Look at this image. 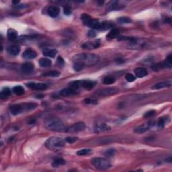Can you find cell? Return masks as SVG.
Returning <instances> with one entry per match:
<instances>
[{
    "label": "cell",
    "instance_id": "obj_1",
    "mask_svg": "<svg viewBox=\"0 0 172 172\" xmlns=\"http://www.w3.org/2000/svg\"><path fill=\"white\" fill-rule=\"evenodd\" d=\"M100 60L99 56L94 53H80L75 55L73 58L74 63H81L84 66L95 65L99 63Z\"/></svg>",
    "mask_w": 172,
    "mask_h": 172
},
{
    "label": "cell",
    "instance_id": "obj_2",
    "mask_svg": "<svg viewBox=\"0 0 172 172\" xmlns=\"http://www.w3.org/2000/svg\"><path fill=\"white\" fill-rule=\"evenodd\" d=\"M44 126L49 130L55 132H65L67 131L66 125L61 120L55 117L46 119L44 122Z\"/></svg>",
    "mask_w": 172,
    "mask_h": 172
},
{
    "label": "cell",
    "instance_id": "obj_3",
    "mask_svg": "<svg viewBox=\"0 0 172 172\" xmlns=\"http://www.w3.org/2000/svg\"><path fill=\"white\" fill-rule=\"evenodd\" d=\"M65 141L61 137H52L46 141L44 145L47 149L52 151H59L65 147Z\"/></svg>",
    "mask_w": 172,
    "mask_h": 172
},
{
    "label": "cell",
    "instance_id": "obj_4",
    "mask_svg": "<svg viewBox=\"0 0 172 172\" xmlns=\"http://www.w3.org/2000/svg\"><path fill=\"white\" fill-rule=\"evenodd\" d=\"M38 106V104L34 102H30V103H24L20 104H15V105L11 106L9 110L11 114L16 116L20 114L24 113V112L30 111L34 110Z\"/></svg>",
    "mask_w": 172,
    "mask_h": 172
},
{
    "label": "cell",
    "instance_id": "obj_5",
    "mask_svg": "<svg viewBox=\"0 0 172 172\" xmlns=\"http://www.w3.org/2000/svg\"><path fill=\"white\" fill-rule=\"evenodd\" d=\"M96 84L97 82L92 80H77L69 83V86L76 90L82 88L87 90H91L96 86Z\"/></svg>",
    "mask_w": 172,
    "mask_h": 172
},
{
    "label": "cell",
    "instance_id": "obj_6",
    "mask_svg": "<svg viewBox=\"0 0 172 172\" xmlns=\"http://www.w3.org/2000/svg\"><path fill=\"white\" fill-rule=\"evenodd\" d=\"M92 163L96 169L106 170L111 167L110 162L108 159L101 157H95L92 160Z\"/></svg>",
    "mask_w": 172,
    "mask_h": 172
},
{
    "label": "cell",
    "instance_id": "obj_7",
    "mask_svg": "<svg viewBox=\"0 0 172 172\" xmlns=\"http://www.w3.org/2000/svg\"><path fill=\"white\" fill-rule=\"evenodd\" d=\"M119 92L118 89L116 88H106L100 89L97 92V94L101 96H113Z\"/></svg>",
    "mask_w": 172,
    "mask_h": 172
},
{
    "label": "cell",
    "instance_id": "obj_8",
    "mask_svg": "<svg viewBox=\"0 0 172 172\" xmlns=\"http://www.w3.org/2000/svg\"><path fill=\"white\" fill-rule=\"evenodd\" d=\"M85 128H86V124H85V123L82 122H80L73 124L70 127L67 128V132L70 133H79L84 131Z\"/></svg>",
    "mask_w": 172,
    "mask_h": 172
},
{
    "label": "cell",
    "instance_id": "obj_9",
    "mask_svg": "<svg viewBox=\"0 0 172 172\" xmlns=\"http://www.w3.org/2000/svg\"><path fill=\"white\" fill-rule=\"evenodd\" d=\"M59 94L61 96H63V97H70V96L77 95L78 92H77V90H76V89L69 87V88L63 89V90L60 91Z\"/></svg>",
    "mask_w": 172,
    "mask_h": 172
},
{
    "label": "cell",
    "instance_id": "obj_10",
    "mask_svg": "<svg viewBox=\"0 0 172 172\" xmlns=\"http://www.w3.org/2000/svg\"><path fill=\"white\" fill-rule=\"evenodd\" d=\"M29 88L34 90H44L47 88V85L43 83H34L30 82L26 84Z\"/></svg>",
    "mask_w": 172,
    "mask_h": 172
},
{
    "label": "cell",
    "instance_id": "obj_11",
    "mask_svg": "<svg viewBox=\"0 0 172 172\" xmlns=\"http://www.w3.org/2000/svg\"><path fill=\"white\" fill-rule=\"evenodd\" d=\"M124 7V5L121 4L120 1H112L108 4L107 8L110 11H114V10H120V9H123Z\"/></svg>",
    "mask_w": 172,
    "mask_h": 172
},
{
    "label": "cell",
    "instance_id": "obj_12",
    "mask_svg": "<svg viewBox=\"0 0 172 172\" xmlns=\"http://www.w3.org/2000/svg\"><path fill=\"white\" fill-rule=\"evenodd\" d=\"M152 124H153L151 122H147L146 124H143L137 126L134 130V132L135 133H137V134H141V133H145L146 131H147L151 127Z\"/></svg>",
    "mask_w": 172,
    "mask_h": 172
},
{
    "label": "cell",
    "instance_id": "obj_13",
    "mask_svg": "<svg viewBox=\"0 0 172 172\" xmlns=\"http://www.w3.org/2000/svg\"><path fill=\"white\" fill-rule=\"evenodd\" d=\"M37 53L34 50L30 49H27L22 54V57L25 59H33L36 57Z\"/></svg>",
    "mask_w": 172,
    "mask_h": 172
},
{
    "label": "cell",
    "instance_id": "obj_14",
    "mask_svg": "<svg viewBox=\"0 0 172 172\" xmlns=\"http://www.w3.org/2000/svg\"><path fill=\"white\" fill-rule=\"evenodd\" d=\"M172 85L171 80L165 81V82H159L158 84H156L152 87L153 90H160V89L165 88H170Z\"/></svg>",
    "mask_w": 172,
    "mask_h": 172
},
{
    "label": "cell",
    "instance_id": "obj_15",
    "mask_svg": "<svg viewBox=\"0 0 172 172\" xmlns=\"http://www.w3.org/2000/svg\"><path fill=\"white\" fill-rule=\"evenodd\" d=\"M20 47L17 44H12V45L9 46L7 48V52L9 55L13 56H16L20 53Z\"/></svg>",
    "mask_w": 172,
    "mask_h": 172
},
{
    "label": "cell",
    "instance_id": "obj_16",
    "mask_svg": "<svg viewBox=\"0 0 172 172\" xmlns=\"http://www.w3.org/2000/svg\"><path fill=\"white\" fill-rule=\"evenodd\" d=\"M47 13L49 16H51V18H57L58 15H59L60 13V9L57 6L52 5V6H50L49 8H48Z\"/></svg>",
    "mask_w": 172,
    "mask_h": 172
},
{
    "label": "cell",
    "instance_id": "obj_17",
    "mask_svg": "<svg viewBox=\"0 0 172 172\" xmlns=\"http://www.w3.org/2000/svg\"><path fill=\"white\" fill-rule=\"evenodd\" d=\"M100 42L99 40H96V41L93 42H88L84 43L82 45V47L84 49H96L98 46H100Z\"/></svg>",
    "mask_w": 172,
    "mask_h": 172
},
{
    "label": "cell",
    "instance_id": "obj_18",
    "mask_svg": "<svg viewBox=\"0 0 172 172\" xmlns=\"http://www.w3.org/2000/svg\"><path fill=\"white\" fill-rule=\"evenodd\" d=\"M34 69V65L33 63H30V62H27V63H24V64L22 65V70L23 72L26 73H30L32 72Z\"/></svg>",
    "mask_w": 172,
    "mask_h": 172
},
{
    "label": "cell",
    "instance_id": "obj_19",
    "mask_svg": "<svg viewBox=\"0 0 172 172\" xmlns=\"http://www.w3.org/2000/svg\"><path fill=\"white\" fill-rule=\"evenodd\" d=\"M134 72L135 75L137 77H139V78H142V77H145L148 74L147 71L146 70V69L143 68V67H138V68L135 69Z\"/></svg>",
    "mask_w": 172,
    "mask_h": 172
},
{
    "label": "cell",
    "instance_id": "obj_20",
    "mask_svg": "<svg viewBox=\"0 0 172 172\" xmlns=\"http://www.w3.org/2000/svg\"><path fill=\"white\" fill-rule=\"evenodd\" d=\"M7 38L11 41H15L18 38V34L14 29L10 28L7 30Z\"/></svg>",
    "mask_w": 172,
    "mask_h": 172
},
{
    "label": "cell",
    "instance_id": "obj_21",
    "mask_svg": "<svg viewBox=\"0 0 172 172\" xmlns=\"http://www.w3.org/2000/svg\"><path fill=\"white\" fill-rule=\"evenodd\" d=\"M57 50L55 49H45L42 51V54L48 57H55L57 54Z\"/></svg>",
    "mask_w": 172,
    "mask_h": 172
},
{
    "label": "cell",
    "instance_id": "obj_22",
    "mask_svg": "<svg viewBox=\"0 0 172 172\" xmlns=\"http://www.w3.org/2000/svg\"><path fill=\"white\" fill-rule=\"evenodd\" d=\"M120 31L116 28H114L108 33V35L106 36V38H107L108 40H112L118 37Z\"/></svg>",
    "mask_w": 172,
    "mask_h": 172
},
{
    "label": "cell",
    "instance_id": "obj_23",
    "mask_svg": "<svg viewBox=\"0 0 172 172\" xmlns=\"http://www.w3.org/2000/svg\"><path fill=\"white\" fill-rule=\"evenodd\" d=\"M110 130V127L108 126L106 124H100L96 126L95 131L96 133H100V132H105V131H108Z\"/></svg>",
    "mask_w": 172,
    "mask_h": 172
},
{
    "label": "cell",
    "instance_id": "obj_24",
    "mask_svg": "<svg viewBox=\"0 0 172 172\" xmlns=\"http://www.w3.org/2000/svg\"><path fill=\"white\" fill-rule=\"evenodd\" d=\"M12 92L14 94L17 96H22L25 93L24 88L21 86H17L13 87L12 89Z\"/></svg>",
    "mask_w": 172,
    "mask_h": 172
},
{
    "label": "cell",
    "instance_id": "obj_25",
    "mask_svg": "<svg viewBox=\"0 0 172 172\" xmlns=\"http://www.w3.org/2000/svg\"><path fill=\"white\" fill-rule=\"evenodd\" d=\"M113 26V24L110 22H103L100 23V26L98 27V30H106L112 28Z\"/></svg>",
    "mask_w": 172,
    "mask_h": 172
},
{
    "label": "cell",
    "instance_id": "obj_26",
    "mask_svg": "<svg viewBox=\"0 0 172 172\" xmlns=\"http://www.w3.org/2000/svg\"><path fill=\"white\" fill-rule=\"evenodd\" d=\"M52 62L47 58H42L39 60V65L42 67H49L51 65Z\"/></svg>",
    "mask_w": 172,
    "mask_h": 172
},
{
    "label": "cell",
    "instance_id": "obj_27",
    "mask_svg": "<svg viewBox=\"0 0 172 172\" xmlns=\"http://www.w3.org/2000/svg\"><path fill=\"white\" fill-rule=\"evenodd\" d=\"M11 95V90L8 88H3L0 93V98L1 99H5Z\"/></svg>",
    "mask_w": 172,
    "mask_h": 172
},
{
    "label": "cell",
    "instance_id": "obj_28",
    "mask_svg": "<svg viewBox=\"0 0 172 172\" xmlns=\"http://www.w3.org/2000/svg\"><path fill=\"white\" fill-rule=\"evenodd\" d=\"M60 74H61L60 72H59V71H48V72L44 73L42 75L44 77H57L59 76Z\"/></svg>",
    "mask_w": 172,
    "mask_h": 172
},
{
    "label": "cell",
    "instance_id": "obj_29",
    "mask_svg": "<svg viewBox=\"0 0 172 172\" xmlns=\"http://www.w3.org/2000/svg\"><path fill=\"white\" fill-rule=\"evenodd\" d=\"M65 163H66V162H65L64 159L60 158V159H57L54 160L53 163H52V166H53V167H59L60 166L65 165Z\"/></svg>",
    "mask_w": 172,
    "mask_h": 172
},
{
    "label": "cell",
    "instance_id": "obj_30",
    "mask_svg": "<svg viewBox=\"0 0 172 172\" xmlns=\"http://www.w3.org/2000/svg\"><path fill=\"white\" fill-rule=\"evenodd\" d=\"M81 18H82V20L84 24L86 25V26H88L89 24H90V22H91V20H92V18H91V16L90 15L87 14V13H84V14L82 15V17H81Z\"/></svg>",
    "mask_w": 172,
    "mask_h": 172
},
{
    "label": "cell",
    "instance_id": "obj_31",
    "mask_svg": "<svg viewBox=\"0 0 172 172\" xmlns=\"http://www.w3.org/2000/svg\"><path fill=\"white\" fill-rule=\"evenodd\" d=\"M100 22L98 20H96V19H92V20H91L90 24H89L88 26L90 27L91 28L97 29L98 30V27L100 26Z\"/></svg>",
    "mask_w": 172,
    "mask_h": 172
},
{
    "label": "cell",
    "instance_id": "obj_32",
    "mask_svg": "<svg viewBox=\"0 0 172 172\" xmlns=\"http://www.w3.org/2000/svg\"><path fill=\"white\" fill-rule=\"evenodd\" d=\"M118 22L120 24H130L132 22V20L128 17H120V18L117 19Z\"/></svg>",
    "mask_w": 172,
    "mask_h": 172
},
{
    "label": "cell",
    "instance_id": "obj_33",
    "mask_svg": "<svg viewBox=\"0 0 172 172\" xmlns=\"http://www.w3.org/2000/svg\"><path fill=\"white\" fill-rule=\"evenodd\" d=\"M115 78L112 76H106L104 78L103 83L106 85H111L115 82Z\"/></svg>",
    "mask_w": 172,
    "mask_h": 172
},
{
    "label": "cell",
    "instance_id": "obj_34",
    "mask_svg": "<svg viewBox=\"0 0 172 172\" xmlns=\"http://www.w3.org/2000/svg\"><path fill=\"white\" fill-rule=\"evenodd\" d=\"M91 152H92V150L89 149H82L78 151L77 152V155L79 156H84L90 154Z\"/></svg>",
    "mask_w": 172,
    "mask_h": 172
},
{
    "label": "cell",
    "instance_id": "obj_35",
    "mask_svg": "<svg viewBox=\"0 0 172 172\" xmlns=\"http://www.w3.org/2000/svg\"><path fill=\"white\" fill-rule=\"evenodd\" d=\"M116 153V151L114 149H110L106 150L105 152H104V155L106 156V157H114Z\"/></svg>",
    "mask_w": 172,
    "mask_h": 172
},
{
    "label": "cell",
    "instance_id": "obj_36",
    "mask_svg": "<svg viewBox=\"0 0 172 172\" xmlns=\"http://www.w3.org/2000/svg\"><path fill=\"white\" fill-rule=\"evenodd\" d=\"M73 69H74L75 71H80L84 69V68L85 67V66L84 65L81 64V63H73Z\"/></svg>",
    "mask_w": 172,
    "mask_h": 172
},
{
    "label": "cell",
    "instance_id": "obj_37",
    "mask_svg": "<svg viewBox=\"0 0 172 172\" xmlns=\"http://www.w3.org/2000/svg\"><path fill=\"white\" fill-rule=\"evenodd\" d=\"M155 114H156V111L153 110H149L146 113H145V114L143 115V117L145 118H149L153 117Z\"/></svg>",
    "mask_w": 172,
    "mask_h": 172
},
{
    "label": "cell",
    "instance_id": "obj_38",
    "mask_svg": "<svg viewBox=\"0 0 172 172\" xmlns=\"http://www.w3.org/2000/svg\"><path fill=\"white\" fill-rule=\"evenodd\" d=\"M77 140H78V138L76 137H68L65 139V141L67 143H68L72 144V143H74L75 142H76Z\"/></svg>",
    "mask_w": 172,
    "mask_h": 172
},
{
    "label": "cell",
    "instance_id": "obj_39",
    "mask_svg": "<svg viewBox=\"0 0 172 172\" xmlns=\"http://www.w3.org/2000/svg\"><path fill=\"white\" fill-rule=\"evenodd\" d=\"M125 79H126V81H128V82H133L136 80V77L133 74H131V73H127V74L125 75Z\"/></svg>",
    "mask_w": 172,
    "mask_h": 172
},
{
    "label": "cell",
    "instance_id": "obj_40",
    "mask_svg": "<svg viewBox=\"0 0 172 172\" xmlns=\"http://www.w3.org/2000/svg\"><path fill=\"white\" fill-rule=\"evenodd\" d=\"M84 102L87 104H97L98 101L95 99H92V98H86L84 100Z\"/></svg>",
    "mask_w": 172,
    "mask_h": 172
},
{
    "label": "cell",
    "instance_id": "obj_41",
    "mask_svg": "<svg viewBox=\"0 0 172 172\" xmlns=\"http://www.w3.org/2000/svg\"><path fill=\"white\" fill-rule=\"evenodd\" d=\"M57 65L60 67H63L65 65V61L61 57H59L57 59Z\"/></svg>",
    "mask_w": 172,
    "mask_h": 172
},
{
    "label": "cell",
    "instance_id": "obj_42",
    "mask_svg": "<svg viewBox=\"0 0 172 172\" xmlns=\"http://www.w3.org/2000/svg\"><path fill=\"white\" fill-rule=\"evenodd\" d=\"M63 12L67 15H70L71 13V9L69 6H65L64 8H63Z\"/></svg>",
    "mask_w": 172,
    "mask_h": 172
},
{
    "label": "cell",
    "instance_id": "obj_43",
    "mask_svg": "<svg viewBox=\"0 0 172 172\" xmlns=\"http://www.w3.org/2000/svg\"><path fill=\"white\" fill-rule=\"evenodd\" d=\"M157 124H158V126H159V128H163L165 124V120L164 118H160L159 120V121H158Z\"/></svg>",
    "mask_w": 172,
    "mask_h": 172
},
{
    "label": "cell",
    "instance_id": "obj_44",
    "mask_svg": "<svg viewBox=\"0 0 172 172\" xmlns=\"http://www.w3.org/2000/svg\"><path fill=\"white\" fill-rule=\"evenodd\" d=\"M96 32H94V31H93V30L90 31V32H89V33H88V36L91 38H94L96 36Z\"/></svg>",
    "mask_w": 172,
    "mask_h": 172
},
{
    "label": "cell",
    "instance_id": "obj_45",
    "mask_svg": "<svg viewBox=\"0 0 172 172\" xmlns=\"http://www.w3.org/2000/svg\"><path fill=\"white\" fill-rule=\"evenodd\" d=\"M12 3H13V4H15V5H17L19 3H20V1H13Z\"/></svg>",
    "mask_w": 172,
    "mask_h": 172
}]
</instances>
